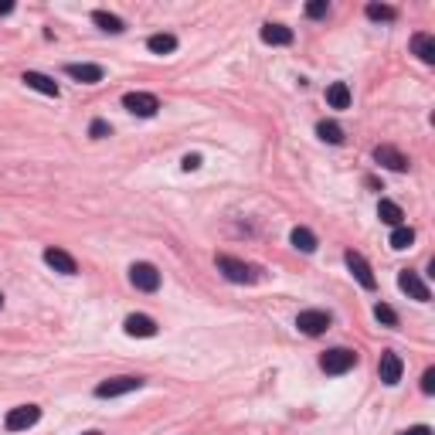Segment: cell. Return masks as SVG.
<instances>
[{
	"mask_svg": "<svg viewBox=\"0 0 435 435\" xmlns=\"http://www.w3.org/2000/svg\"><path fill=\"white\" fill-rule=\"evenodd\" d=\"M123 330L130 333V337H157V323L150 317H143V313H130L126 323H123Z\"/></svg>",
	"mask_w": 435,
	"mask_h": 435,
	"instance_id": "obj_13",
	"label": "cell"
},
{
	"mask_svg": "<svg viewBox=\"0 0 435 435\" xmlns=\"http://www.w3.org/2000/svg\"><path fill=\"white\" fill-rule=\"evenodd\" d=\"M85 435H99V432H85Z\"/></svg>",
	"mask_w": 435,
	"mask_h": 435,
	"instance_id": "obj_34",
	"label": "cell"
},
{
	"mask_svg": "<svg viewBox=\"0 0 435 435\" xmlns=\"http://www.w3.org/2000/svg\"><path fill=\"white\" fill-rule=\"evenodd\" d=\"M374 160H378L381 167H388V171H395V173L408 171V157H405L401 150H395V147H388V143L374 150Z\"/></svg>",
	"mask_w": 435,
	"mask_h": 435,
	"instance_id": "obj_12",
	"label": "cell"
},
{
	"mask_svg": "<svg viewBox=\"0 0 435 435\" xmlns=\"http://www.w3.org/2000/svg\"><path fill=\"white\" fill-rule=\"evenodd\" d=\"M296 326H300V333H306V337H320V333L330 330V313H323V310H303L296 317Z\"/></svg>",
	"mask_w": 435,
	"mask_h": 435,
	"instance_id": "obj_7",
	"label": "cell"
},
{
	"mask_svg": "<svg viewBox=\"0 0 435 435\" xmlns=\"http://www.w3.org/2000/svg\"><path fill=\"white\" fill-rule=\"evenodd\" d=\"M147 48H150L153 55H171V51H177V38L173 35H150Z\"/></svg>",
	"mask_w": 435,
	"mask_h": 435,
	"instance_id": "obj_23",
	"label": "cell"
},
{
	"mask_svg": "<svg viewBox=\"0 0 435 435\" xmlns=\"http://www.w3.org/2000/svg\"><path fill=\"white\" fill-rule=\"evenodd\" d=\"M364 14H367L371 20H395L398 18V11L395 7H388V4H367Z\"/></svg>",
	"mask_w": 435,
	"mask_h": 435,
	"instance_id": "obj_25",
	"label": "cell"
},
{
	"mask_svg": "<svg viewBox=\"0 0 435 435\" xmlns=\"http://www.w3.org/2000/svg\"><path fill=\"white\" fill-rule=\"evenodd\" d=\"M27 89H35V92L41 95H51V99H58V82L48 75H41V72H24V78H20Z\"/></svg>",
	"mask_w": 435,
	"mask_h": 435,
	"instance_id": "obj_16",
	"label": "cell"
},
{
	"mask_svg": "<svg viewBox=\"0 0 435 435\" xmlns=\"http://www.w3.org/2000/svg\"><path fill=\"white\" fill-rule=\"evenodd\" d=\"M374 320L384 323V326H398V313L388 303H378L374 306Z\"/></svg>",
	"mask_w": 435,
	"mask_h": 435,
	"instance_id": "obj_26",
	"label": "cell"
},
{
	"mask_svg": "<svg viewBox=\"0 0 435 435\" xmlns=\"http://www.w3.org/2000/svg\"><path fill=\"white\" fill-rule=\"evenodd\" d=\"M218 269L225 272L228 283H255L259 279V272H255V265L242 262V259H231V255H218Z\"/></svg>",
	"mask_w": 435,
	"mask_h": 435,
	"instance_id": "obj_2",
	"label": "cell"
},
{
	"mask_svg": "<svg viewBox=\"0 0 435 435\" xmlns=\"http://www.w3.org/2000/svg\"><path fill=\"white\" fill-rule=\"evenodd\" d=\"M11 11H14V4H11V0H4V4H0V14H11Z\"/></svg>",
	"mask_w": 435,
	"mask_h": 435,
	"instance_id": "obj_32",
	"label": "cell"
},
{
	"mask_svg": "<svg viewBox=\"0 0 435 435\" xmlns=\"http://www.w3.org/2000/svg\"><path fill=\"white\" fill-rule=\"evenodd\" d=\"M140 388H143V378H130V374H123V378L102 381V384L95 388V395H99V398H123V395L140 391Z\"/></svg>",
	"mask_w": 435,
	"mask_h": 435,
	"instance_id": "obj_6",
	"label": "cell"
},
{
	"mask_svg": "<svg viewBox=\"0 0 435 435\" xmlns=\"http://www.w3.org/2000/svg\"><path fill=\"white\" fill-rule=\"evenodd\" d=\"M326 14H330V4H326V0H313V4H306V18H326Z\"/></svg>",
	"mask_w": 435,
	"mask_h": 435,
	"instance_id": "obj_27",
	"label": "cell"
},
{
	"mask_svg": "<svg viewBox=\"0 0 435 435\" xmlns=\"http://www.w3.org/2000/svg\"><path fill=\"white\" fill-rule=\"evenodd\" d=\"M0 306H4V293H0Z\"/></svg>",
	"mask_w": 435,
	"mask_h": 435,
	"instance_id": "obj_33",
	"label": "cell"
},
{
	"mask_svg": "<svg viewBox=\"0 0 435 435\" xmlns=\"http://www.w3.org/2000/svg\"><path fill=\"white\" fill-rule=\"evenodd\" d=\"M398 286H401V293H408V296H412V300H418V303H429V296H432V293H429V286L422 283L412 269H405V272L398 276Z\"/></svg>",
	"mask_w": 435,
	"mask_h": 435,
	"instance_id": "obj_11",
	"label": "cell"
},
{
	"mask_svg": "<svg viewBox=\"0 0 435 435\" xmlns=\"http://www.w3.org/2000/svg\"><path fill=\"white\" fill-rule=\"evenodd\" d=\"M109 133H113V126H109L106 119H92V126H89V136H92V140H106Z\"/></svg>",
	"mask_w": 435,
	"mask_h": 435,
	"instance_id": "obj_28",
	"label": "cell"
},
{
	"mask_svg": "<svg viewBox=\"0 0 435 435\" xmlns=\"http://www.w3.org/2000/svg\"><path fill=\"white\" fill-rule=\"evenodd\" d=\"M401 435H432V429L429 425H415V429H408V432H401Z\"/></svg>",
	"mask_w": 435,
	"mask_h": 435,
	"instance_id": "obj_31",
	"label": "cell"
},
{
	"mask_svg": "<svg viewBox=\"0 0 435 435\" xmlns=\"http://www.w3.org/2000/svg\"><path fill=\"white\" fill-rule=\"evenodd\" d=\"M343 262H347V269L354 272V279H357L364 289H374V286H378L374 272H371V265H367V259H364L360 252H347V255H343Z\"/></svg>",
	"mask_w": 435,
	"mask_h": 435,
	"instance_id": "obj_8",
	"label": "cell"
},
{
	"mask_svg": "<svg viewBox=\"0 0 435 435\" xmlns=\"http://www.w3.org/2000/svg\"><path fill=\"white\" fill-rule=\"evenodd\" d=\"M320 367L326 374H347V371L357 367V354L347 350V347H333V350H326L320 357Z\"/></svg>",
	"mask_w": 435,
	"mask_h": 435,
	"instance_id": "obj_1",
	"label": "cell"
},
{
	"mask_svg": "<svg viewBox=\"0 0 435 435\" xmlns=\"http://www.w3.org/2000/svg\"><path fill=\"white\" fill-rule=\"evenodd\" d=\"M44 262L51 265L55 272H61V276H75V259L68 255V252H61V248H44Z\"/></svg>",
	"mask_w": 435,
	"mask_h": 435,
	"instance_id": "obj_14",
	"label": "cell"
},
{
	"mask_svg": "<svg viewBox=\"0 0 435 435\" xmlns=\"http://www.w3.org/2000/svg\"><path fill=\"white\" fill-rule=\"evenodd\" d=\"M38 418H41L38 405H18V408H11V412H7V418H4V429H7V432H24V429L38 425Z\"/></svg>",
	"mask_w": 435,
	"mask_h": 435,
	"instance_id": "obj_4",
	"label": "cell"
},
{
	"mask_svg": "<svg viewBox=\"0 0 435 435\" xmlns=\"http://www.w3.org/2000/svg\"><path fill=\"white\" fill-rule=\"evenodd\" d=\"M412 51L418 55V61H425V65H435V38H432V35L418 31L415 38H412Z\"/></svg>",
	"mask_w": 435,
	"mask_h": 435,
	"instance_id": "obj_17",
	"label": "cell"
},
{
	"mask_svg": "<svg viewBox=\"0 0 435 435\" xmlns=\"http://www.w3.org/2000/svg\"><path fill=\"white\" fill-rule=\"evenodd\" d=\"M401 371H405V364H401V357L398 354H391V350H384L378 360V374L381 381L388 384V388H395L398 381H401Z\"/></svg>",
	"mask_w": 435,
	"mask_h": 435,
	"instance_id": "obj_9",
	"label": "cell"
},
{
	"mask_svg": "<svg viewBox=\"0 0 435 435\" xmlns=\"http://www.w3.org/2000/svg\"><path fill=\"white\" fill-rule=\"evenodd\" d=\"M378 218L384 221V225H391V228L405 225V211L398 208L395 201H381V204H378Z\"/></svg>",
	"mask_w": 435,
	"mask_h": 435,
	"instance_id": "obj_19",
	"label": "cell"
},
{
	"mask_svg": "<svg viewBox=\"0 0 435 435\" xmlns=\"http://www.w3.org/2000/svg\"><path fill=\"white\" fill-rule=\"evenodd\" d=\"M289 242L300 248V252H306V255H310V252H317V235H313L310 228H293Z\"/></svg>",
	"mask_w": 435,
	"mask_h": 435,
	"instance_id": "obj_21",
	"label": "cell"
},
{
	"mask_svg": "<svg viewBox=\"0 0 435 435\" xmlns=\"http://www.w3.org/2000/svg\"><path fill=\"white\" fill-rule=\"evenodd\" d=\"M123 109H130L140 119H150V116L160 113V99L153 92H126L123 95Z\"/></svg>",
	"mask_w": 435,
	"mask_h": 435,
	"instance_id": "obj_3",
	"label": "cell"
},
{
	"mask_svg": "<svg viewBox=\"0 0 435 435\" xmlns=\"http://www.w3.org/2000/svg\"><path fill=\"white\" fill-rule=\"evenodd\" d=\"M92 20L106 31V35H123L126 31V24H123V18H116V14H109V11H95Z\"/></svg>",
	"mask_w": 435,
	"mask_h": 435,
	"instance_id": "obj_18",
	"label": "cell"
},
{
	"mask_svg": "<svg viewBox=\"0 0 435 435\" xmlns=\"http://www.w3.org/2000/svg\"><path fill=\"white\" fill-rule=\"evenodd\" d=\"M326 102H330L333 109H347V106H350V89H347V82H333V85L326 89Z\"/></svg>",
	"mask_w": 435,
	"mask_h": 435,
	"instance_id": "obj_20",
	"label": "cell"
},
{
	"mask_svg": "<svg viewBox=\"0 0 435 435\" xmlns=\"http://www.w3.org/2000/svg\"><path fill=\"white\" fill-rule=\"evenodd\" d=\"M180 167H184V171H197V167H201V153H188V157L180 160Z\"/></svg>",
	"mask_w": 435,
	"mask_h": 435,
	"instance_id": "obj_30",
	"label": "cell"
},
{
	"mask_svg": "<svg viewBox=\"0 0 435 435\" xmlns=\"http://www.w3.org/2000/svg\"><path fill=\"white\" fill-rule=\"evenodd\" d=\"M422 391H425V395H432V391H435V371H432V367L422 374Z\"/></svg>",
	"mask_w": 435,
	"mask_h": 435,
	"instance_id": "obj_29",
	"label": "cell"
},
{
	"mask_svg": "<svg viewBox=\"0 0 435 435\" xmlns=\"http://www.w3.org/2000/svg\"><path fill=\"white\" fill-rule=\"evenodd\" d=\"M412 242H415V228H408V225H398L395 231H391V238H388V245L398 248V252L412 248Z\"/></svg>",
	"mask_w": 435,
	"mask_h": 435,
	"instance_id": "obj_22",
	"label": "cell"
},
{
	"mask_svg": "<svg viewBox=\"0 0 435 435\" xmlns=\"http://www.w3.org/2000/svg\"><path fill=\"white\" fill-rule=\"evenodd\" d=\"M65 75L75 78V82H82V85H95V82H102V65H89V61H72V65H65Z\"/></svg>",
	"mask_w": 435,
	"mask_h": 435,
	"instance_id": "obj_10",
	"label": "cell"
},
{
	"mask_svg": "<svg viewBox=\"0 0 435 435\" xmlns=\"http://www.w3.org/2000/svg\"><path fill=\"white\" fill-rule=\"evenodd\" d=\"M130 283L136 286L140 293H157V289H160V272H157V265H150V262H133Z\"/></svg>",
	"mask_w": 435,
	"mask_h": 435,
	"instance_id": "obj_5",
	"label": "cell"
},
{
	"mask_svg": "<svg viewBox=\"0 0 435 435\" xmlns=\"http://www.w3.org/2000/svg\"><path fill=\"white\" fill-rule=\"evenodd\" d=\"M317 136H320L323 143H333V147H337V143H343V130L337 126V123H326V119H323V123H317Z\"/></svg>",
	"mask_w": 435,
	"mask_h": 435,
	"instance_id": "obj_24",
	"label": "cell"
},
{
	"mask_svg": "<svg viewBox=\"0 0 435 435\" xmlns=\"http://www.w3.org/2000/svg\"><path fill=\"white\" fill-rule=\"evenodd\" d=\"M262 41L265 44H276V48H286V44L296 41V35H293V27H286V24H265Z\"/></svg>",
	"mask_w": 435,
	"mask_h": 435,
	"instance_id": "obj_15",
	"label": "cell"
}]
</instances>
